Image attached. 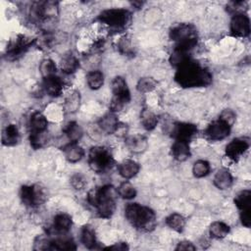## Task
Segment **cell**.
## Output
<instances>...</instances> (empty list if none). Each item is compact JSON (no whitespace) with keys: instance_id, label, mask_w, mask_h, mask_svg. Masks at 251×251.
<instances>
[{"instance_id":"obj_1","label":"cell","mask_w":251,"mask_h":251,"mask_svg":"<svg viewBox=\"0 0 251 251\" xmlns=\"http://www.w3.org/2000/svg\"><path fill=\"white\" fill-rule=\"evenodd\" d=\"M176 82L181 87H205L212 83L211 72L191 58L176 68Z\"/></svg>"},{"instance_id":"obj_2","label":"cell","mask_w":251,"mask_h":251,"mask_svg":"<svg viewBox=\"0 0 251 251\" xmlns=\"http://www.w3.org/2000/svg\"><path fill=\"white\" fill-rule=\"evenodd\" d=\"M116 194L115 187L106 184L100 187L92 188L88 191L87 202L97 210L99 217L109 219L116 211Z\"/></svg>"},{"instance_id":"obj_3","label":"cell","mask_w":251,"mask_h":251,"mask_svg":"<svg viewBox=\"0 0 251 251\" xmlns=\"http://www.w3.org/2000/svg\"><path fill=\"white\" fill-rule=\"evenodd\" d=\"M127 222L140 231H151L156 226V214L147 207L138 203H130L125 208Z\"/></svg>"},{"instance_id":"obj_4","label":"cell","mask_w":251,"mask_h":251,"mask_svg":"<svg viewBox=\"0 0 251 251\" xmlns=\"http://www.w3.org/2000/svg\"><path fill=\"white\" fill-rule=\"evenodd\" d=\"M97 20L107 25L111 31L123 32L131 24V13L124 8H111L102 11Z\"/></svg>"},{"instance_id":"obj_5","label":"cell","mask_w":251,"mask_h":251,"mask_svg":"<svg viewBox=\"0 0 251 251\" xmlns=\"http://www.w3.org/2000/svg\"><path fill=\"white\" fill-rule=\"evenodd\" d=\"M115 161L111 151L104 146H93L88 152L89 168L96 174H104L109 171Z\"/></svg>"},{"instance_id":"obj_6","label":"cell","mask_w":251,"mask_h":251,"mask_svg":"<svg viewBox=\"0 0 251 251\" xmlns=\"http://www.w3.org/2000/svg\"><path fill=\"white\" fill-rule=\"evenodd\" d=\"M111 89L113 97L110 102V112H120L126 104L130 101V91L127 87V83L123 76H115L111 83Z\"/></svg>"},{"instance_id":"obj_7","label":"cell","mask_w":251,"mask_h":251,"mask_svg":"<svg viewBox=\"0 0 251 251\" xmlns=\"http://www.w3.org/2000/svg\"><path fill=\"white\" fill-rule=\"evenodd\" d=\"M35 42L36 39L27 37L23 34L18 35L7 45L5 52L6 59L9 61H15L21 58Z\"/></svg>"},{"instance_id":"obj_8","label":"cell","mask_w":251,"mask_h":251,"mask_svg":"<svg viewBox=\"0 0 251 251\" xmlns=\"http://www.w3.org/2000/svg\"><path fill=\"white\" fill-rule=\"evenodd\" d=\"M20 198L24 205L34 208L45 202L46 195L44 190L37 184L23 185L20 189Z\"/></svg>"},{"instance_id":"obj_9","label":"cell","mask_w":251,"mask_h":251,"mask_svg":"<svg viewBox=\"0 0 251 251\" xmlns=\"http://www.w3.org/2000/svg\"><path fill=\"white\" fill-rule=\"evenodd\" d=\"M170 38L176 43L198 38L197 29L191 24H178L170 30Z\"/></svg>"},{"instance_id":"obj_10","label":"cell","mask_w":251,"mask_h":251,"mask_svg":"<svg viewBox=\"0 0 251 251\" xmlns=\"http://www.w3.org/2000/svg\"><path fill=\"white\" fill-rule=\"evenodd\" d=\"M230 32L236 37H247L250 34V20L244 13H238L232 16Z\"/></svg>"},{"instance_id":"obj_11","label":"cell","mask_w":251,"mask_h":251,"mask_svg":"<svg viewBox=\"0 0 251 251\" xmlns=\"http://www.w3.org/2000/svg\"><path fill=\"white\" fill-rule=\"evenodd\" d=\"M198 129L194 124L190 123H176L172 126L171 135L175 140H181L189 142L191 138L197 133Z\"/></svg>"},{"instance_id":"obj_12","label":"cell","mask_w":251,"mask_h":251,"mask_svg":"<svg viewBox=\"0 0 251 251\" xmlns=\"http://www.w3.org/2000/svg\"><path fill=\"white\" fill-rule=\"evenodd\" d=\"M230 126L222 122L221 120H217L212 122L204 131L205 136L212 141H220L225 139L229 135Z\"/></svg>"},{"instance_id":"obj_13","label":"cell","mask_w":251,"mask_h":251,"mask_svg":"<svg viewBox=\"0 0 251 251\" xmlns=\"http://www.w3.org/2000/svg\"><path fill=\"white\" fill-rule=\"evenodd\" d=\"M249 148L248 140L234 138L226 146V156L232 161H237Z\"/></svg>"},{"instance_id":"obj_14","label":"cell","mask_w":251,"mask_h":251,"mask_svg":"<svg viewBox=\"0 0 251 251\" xmlns=\"http://www.w3.org/2000/svg\"><path fill=\"white\" fill-rule=\"evenodd\" d=\"M42 86L47 95L51 97H59L63 92L64 82L60 76L54 75L43 78Z\"/></svg>"},{"instance_id":"obj_15","label":"cell","mask_w":251,"mask_h":251,"mask_svg":"<svg viewBox=\"0 0 251 251\" xmlns=\"http://www.w3.org/2000/svg\"><path fill=\"white\" fill-rule=\"evenodd\" d=\"M171 154L173 158L178 162H184L190 158L191 152L188 142L181 140H175L171 146Z\"/></svg>"},{"instance_id":"obj_16","label":"cell","mask_w":251,"mask_h":251,"mask_svg":"<svg viewBox=\"0 0 251 251\" xmlns=\"http://www.w3.org/2000/svg\"><path fill=\"white\" fill-rule=\"evenodd\" d=\"M120 125V121L117 118L116 114L113 112L105 114L100 120L98 121L99 128L107 133V134H115L118 126Z\"/></svg>"},{"instance_id":"obj_17","label":"cell","mask_w":251,"mask_h":251,"mask_svg":"<svg viewBox=\"0 0 251 251\" xmlns=\"http://www.w3.org/2000/svg\"><path fill=\"white\" fill-rule=\"evenodd\" d=\"M126 145L129 151L139 154L143 153L148 148V140L144 135L141 134L129 135L126 138Z\"/></svg>"},{"instance_id":"obj_18","label":"cell","mask_w":251,"mask_h":251,"mask_svg":"<svg viewBox=\"0 0 251 251\" xmlns=\"http://www.w3.org/2000/svg\"><path fill=\"white\" fill-rule=\"evenodd\" d=\"M20 137L18 126L14 124H9L2 130L1 141L4 146H15L19 143Z\"/></svg>"},{"instance_id":"obj_19","label":"cell","mask_w":251,"mask_h":251,"mask_svg":"<svg viewBox=\"0 0 251 251\" xmlns=\"http://www.w3.org/2000/svg\"><path fill=\"white\" fill-rule=\"evenodd\" d=\"M29 133L45 132L48 126V121L41 112H33L29 118Z\"/></svg>"},{"instance_id":"obj_20","label":"cell","mask_w":251,"mask_h":251,"mask_svg":"<svg viewBox=\"0 0 251 251\" xmlns=\"http://www.w3.org/2000/svg\"><path fill=\"white\" fill-rule=\"evenodd\" d=\"M139 164L133 160H124L118 165V172L125 179H129L135 176L139 172Z\"/></svg>"},{"instance_id":"obj_21","label":"cell","mask_w":251,"mask_h":251,"mask_svg":"<svg viewBox=\"0 0 251 251\" xmlns=\"http://www.w3.org/2000/svg\"><path fill=\"white\" fill-rule=\"evenodd\" d=\"M64 154L68 162L76 163L82 159L84 156V150L77 143L70 142L64 148Z\"/></svg>"},{"instance_id":"obj_22","label":"cell","mask_w":251,"mask_h":251,"mask_svg":"<svg viewBox=\"0 0 251 251\" xmlns=\"http://www.w3.org/2000/svg\"><path fill=\"white\" fill-rule=\"evenodd\" d=\"M232 176L226 169H220L214 176V184L221 190L227 189L232 184Z\"/></svg>"},{"instance_id":"obj_23","label":"cell","mask_w":251,"mask_h":251,"mask_svg":"<svg viewBox=\"0 0 251 251\" xmlns=\"http://www.w3.org/2000/svg\"><path fill=\"white\" fill-rule=\"evenodd\" d=\"M78 68L79 62L77 58L72 53L64 55L60 61V69L66 75H72L75 73Z\"/></svg>"},{"instance_id":"obj_24","label":"cell","mask_w":251,"mask_h":251,"mask_svg":"<svg viewBox=\"0 0 251 251\" xmlns=\"http://www.w3.org/2000/svg\"><path fill=\"white\" fill-rule=\"evenodd\" d=\"M73 225L72 217L66 213H59L54 217L53 228L61 233H65L70 230Z\"/></svg>"},{"instance_id":"obj_25","label":"cell","mask_w":251,"mask_h":251,"mask_svg":"<svg viewBox=\"0 0 251 251\" xmlns=\"http://www.w3.org/2000/svg\"><path fill=\"white\" fill-rule=\"evenodd\" d=\"M64 133L66 134L70 142L76 143L82 137L83 130L82 127L76 122H70L64 127Z\"/></svg>"},{"instance_id":"obj_26","label":"cell","mask_w":251,"mask_h":251,"mask_svg":"<svg viewBox=\"0 0 251 251\" xmlns=\"http://www.w3.org/2000/svg\"><path fill=\"white\" fill-rule=\"evenodd\" d=\"M80 105V93L77 90H73L65 99L64 109L67 113H75Z\"/></svg>"},{"instance_id":"obj_27","label":"cell","mask_w":251,"mask_h":251,"mask_svg":"<svg viewBox=\"0 0 251 251\" xmlns=\"http://www.w3.org/2000/svg\"><path fill=\"white\" fill-rule=\"evenodd\" d=\"M185 224V218L178 213H173L166 218V225L176 232H181L184 229Z\"/></svg>"},{"instance_id":"obj_28","label":"cell","mask_w":251,"mask_h":251,"mask_svg":"<svg viewBox=\"0 0 251 251\" xmlns=\"http://www.w3.org/2000/svg\"><path fill=\"white\" fill-rule=\"evenodd\" d=\"M228 232H229V226L224 222L216 221L210 225L209 233L213 238L222 239L226 237L228 234Z\"/></svg>"},{"instance_id":"obj_29","label":"cell","mask_w":251,"mask_h":251,"mask_svg":"<svg viewBox=\"0 0 251 251\" xmlns=\"http://www.w3.org/2000/svg\"><path fill=\"white\" fill-rule=\"evenodd\" d=\"M140 122L146 130H153L158 124V117L149 109H143L140 113Z\"/></svg>"},{"instance_id":"obj_30","label":"cell","mask_w":251,"mask_h":251,"mask_svg":"<svg viewBox=\"0 0 251 251\" xmlns=\"http://www.w3.org/2000/svg\"><path fill=\"white\" fill-rule=\"evenodd\" d=\"M250 198L251 191L249 189L241 190L234 198V203L236 207L242 212H250Z\"/></svg>"},{"instance_id":"obj_31","label":"cell","mask_w":251,"mask_h":251,"mask_svg":"<svg viewBox=\"0 0 251 251\" xmlns=\"http://www.w3.org/2000/svg\"><path fill=\"white\" fill-rule=\"evenodd\" d=\"M80 240H81L82 244L87 249L95 248V245L97 244V242H96V236H95L94 229L89 226H84L81 228Z\"/></svg>"},{"instance_id":"obj_32","label":"cell","mask_w":251,"mask_h":251,"mask_svg":"<svg viewBox=\"0 0 251 251\" xmlns=\"http://www.w3.org/2000/svg\"><path fill=\"white\" fill-rule=\"evenodd\" d=\"M86 81L90 89L92 90H97L101 88V86L104 83V75L102 72L98 70L90 71L86 75Z\"/></svg>"},{"instance_id":"obj_33","label":"cell","mask_w":251,"mask_h":251,"mask_svg":"<svg viewBox=\"0 0 251 251\" xmlns=\"http://www.w3.org/2000/svg\"><path fill=\"white\" fill-rule=\"evenodd\" d=\"M76 245L72 238L60 237L51 240L50 250H75Z\"/></svg>"},{"instance_id":"obj_34","label":"cell","mask_w":251,"mask_h":251,"mask_svg":"<svg viewBox=\"0 0 251 251\" xmlns=\"http://www.w3.org/2000/svg\"><path fill=\"white\" fill-rule=\"evenodd\" d=\"M118 49L121 54L126 56H130L134 54V46L132 42V37L128 34L122 36L118 42Z\"/></svg>"},{"instance_id":"obj_35","label":"cell","mask_w":251,"mask_h":251,"mask_svg":"<svg viewBox=\"0 0 251 251\" xmlns=\"http://www.w3.org/2000/svg\"><path fill=\"white\" fill-rule=\"evenodd\" d=\"M56 72H57V67H56V64L54 63L53 60H51L49 58H46V59H43L40 62V64H39V73H40V75H42L43 78L56 75Z\"/></svg>"},{"instance_id":"obj_36","label":"cell","mask_w":251,"mask_h":251,"mask_svg":"<svg viewBox=\"0 0 251 251\" xmlns=\"http://www.w3.org/2000/svg\"><path fill=\"white\" fill-rule=\"evenodd\" d=\"M117 192L123 199H126V200L133 199L137 193L135 187L129 181H126V180L120 184V186L117 189Z\"/></svg>"},{"instance_id":"obj_37","label":"cell","mask_w":251,"mask_h":251,"mask_svg":"<svg viewBox=\"0 0 251 251\" xmlns=\"http://www.w3.org/2000/svg\"><path fill=\"white\" fill-rule=\"evenodd\" d=\"M156 86H157V81L155 78L151 76H143L139 78L136 84V89L140 93H147L154 90Z\"/></svg>"},{"instance_id":"obj_38","label":"cell","mask_w":251,"mask_h":251,"mask_svg":"<svg viewBox=\"0 0 251 251\" xmlns=\"http://www.w3.org/2000/svg\"><path fill=\"white\" fill-rule=\"evenodd\" d=\"M210 171H211L210 164L206 160H197L196 162H194L192 167V173L194 176L198 178L208 176Z\"/></svg>"},{"instance_id":"obj_39","label":"cell","mask_w":251,"mask_h":251,"mask_svg":"<svg viewBox=\"0 0 251 251\" xmlns=\"http://www.w3.org/2000/svg\"><path fill=\"white\" fill-rule=\"evenodd\" d=\"M48 140L47 132H40V133H29V142L33 149L41 148Z\"/></svg>"},{"instance_id":"obj_40","label":"cell","mask_w":251,"mask_h":251,"mask_svg":"<svg viewBox=\"0 0 251 251\" xmlns=\"http://www.w3.org/2000/svg\"><path fill=\"white\" fill-rule=\"evenodd\" d=\"M51 247V240L44 236V235H38L34 239L33 243V249L34 250H50Z\"/></svg>"},{"instance_id":"obj_41","label":"cell","mask_w":251,"mask_h":251,"mask_svg":"<svg viewBox=\"0 0 251 251\" xmlns=\"http://www.w3.org/2000/svg\"><path fill=\"white\" fill-rule=\"evenodd\" d=\"M219 120H221L222 122H224L225 124H226L227 126H229L231 127L232 125L235 123L236 115L231 109H225L220 114Z\"/></svg>"},{"instance_id":"obj_42","label":"cell","mask_w":251,"mask_h":251,"mask_svg":"<svg viewBox=\"0 0 251 251\" xmlns=\"http://www.w3.org/2000/svg\"><path fill=\"white\" fill-rule=\"evenodd\" d=\"M70 182H71V185L75 190H81L86 185V179H85L84 176L79 174V173H76V174L73 175L71 179H70Z\"/></svg>"},{"instance_id":"obj_43","label":"cell","mask_w":251,"mask_h":251,"mask_svg":"<svg viewBox=\"0 0 251 251\" xmlns=\"http://www.w3.org/2000/svg\"><path fill=\"white\" fill-rule=\"evenodd\" d=\"M176 251H179V250H190V251H194L196 249L195 245L193 243H191L190 241H187V240H183V241H180L177 243L176 247L175 248Z\"/></svg>"},{"instance_id":"obj_44","label":"cell","mask_w":251,"mask_h":251,"mask_svg":"<svg viewBox=\"0 0 251 251\" xmlns=\"http://www.w3.org/2000/svg\"><path fill=\"white\" fill-rule=\"evenodd\" d=\"M105 249H109V250H118V251H126L128 250L129 247L126 242H117L113 245H110L108 247H106Z\"/></svg>"}]
</instances>
